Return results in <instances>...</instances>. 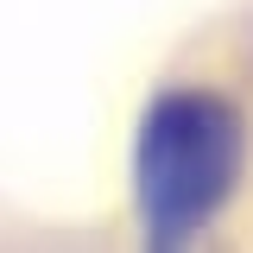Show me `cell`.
<instances>
[{"mask_svg":"<svg viewBox=\"0 0 253 253\" xmlns=\"http://www.w3.org/2000/svg\"><path fill=\"white\" fill-rule=\"evenodd\" d=\"M234 114L209 95H177L152 114L139 139V196L158 241L190 234L221 203V190L234 184Z\"/></svg>","mask_w":253,"mask_h":253,"instance_id":"cell-1","label":"cell"}]
</instances>
